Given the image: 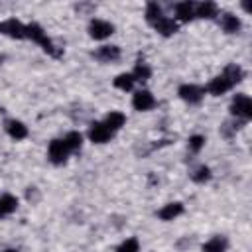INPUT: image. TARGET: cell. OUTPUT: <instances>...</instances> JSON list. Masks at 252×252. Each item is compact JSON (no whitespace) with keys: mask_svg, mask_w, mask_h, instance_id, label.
<instances>
[{"mask_svg":"<svg viewBox=\"0 0 252 252\" xmlns=\"http://www.w3.org/2000/svg\"><path fill=\"white\" fill-rule=\"evenodd\" d=\"M205 142H207V138H205L203 134H193V136H189V140H187V150H189L191 154H199V152L205 148Z\"/></svg>","mask_w":252,"mask_h":252,"instance_id":"27","label":"cell"},{"mask_svg":"<svg viewBox=\"0 0 252 252\" xmlns=\"http://www.w3.org/2000/svg\"><path fill=\"white\" fill-rule=\"evenodd\" d=\"M0 33L10 37V39H28L26 35V24L20 22L18 18H8L0 22Z\"/></svg>","mask_w":252,"mask_h":252,"instance_id":"8","label":"cell"},{"mask_svg":"<svg viewBox=\"0 0 252 252\" xmlns=\"http://www.w3.org/2000/svg\"><path fill=\"white\" fill-rule=\"evenodd\" d=\"M87 138L93 144H106V142H110L114 138V132L102 120H94V122H91L89 130H87Z\"/></svg>","mask_w":252,"mask_h":252,"instance_id":"6","label":"cell"},{"mask_svg":"<svg viewBox=\"0 0 252 252\" xmlns=\"http://www.w3.org/2000/svg\"><path fill=\"white\" fill-rule=\"evenodd\" d=\"M220 14V8L217 2H195V18H203V20H217V16Z\"/></svg>","mask_w":252,"mask_h":252,"instance_id":"14","label":"cell"},{"mask_svg":"<svg viewBox=\"0 0 252 252\" xmlns=\"http://www.w3.org/2000/svg\"><path fill=\"white\" fill-rule=\"evenodd\" d=\"M112 85H114V89H118L122 93H130V91H134L136 81H134V77L130 73H120V75H116L112 79Z\"/></svg>","mask_w":252,"mask_h":252,"instance_id":"21","label":"cell"},{"mask_svg":"<svg viewBox=\"0 0 252 252\" xmlns=\"http://www.w3.org/2000/svg\"><path fill=\"white\" fill-rule=\"evenodd\" d=\"M161 16H165L163 14V8L158 4V2H148L146 4V10H144V18H146V22H148V26H154Z\"/></svg>","mask_w":252,"mask_h":252,"instance_id":"23","label":"cell"},{"mask_svg":"<svg viewBox=\"0 0 252 252\" xmlns=\"http://www.w3.org/2000/svg\"><path fill=\"white\" fill-rule=\"evenodd\" d=\"M201 250L203 252H226L228 250V238L224 234H215L203 244Z\"/></svg>","mask_w":252,"mask_h":252,"instance_id":"19","label":"cell"},{"mask_svg":"<svg viewBox=\"0 0 252 252\" xmlns=\"http://www.w3.org/2000/svg\"><path fill=\"white\" fill-rule=\"evenodd\" d=\"M183 211H185V207H183L181 201H171V203H165V205L158 211V217H159L161 220L169 222V220H175L177 217H181Z\"/></svg>","mask_w":252,"mask_h":252,"instance_id":"15","label":"cell"},{"mask_svg":"<svg viewBox=\"0 0 252 252\" xmlns=\"http://www.w3.org/2000/svg\"><path fill=\"white\" fill-rule=\"evenodd\" d=\"M18 205H20V201H18L16 195H12V193H2V195H0V219L10 217L12 213H16V211H18Z\"/></svg>","mask_w":252,"mask_h":252,"instance_id":"17","label":"cell"},{"mask_svg":"<svg viewBox=\"0 0 252 252\" xmlns=\"http://www.w3.org/2000/svg\"><path fill=\"white\" fill-rule=\"evenodd\" d=\"M26 197H28V201H32V203H35V201L39 199V193H37V187H28V189H26Z\"/></svg>","mask_w":252,"mask_h":252,"instance_id":"29","label":"cell"},{"mask_svg":"<svg viewBox=\"0 0 252 252\" xmlns=\"http://www.w3.org/2000/svg\"><path fill=\"white\" fill-rule=\"evenodd\" d=\"M26 35H28V39H32L33 43H37L47 55H51V57H55V59H59V57L63 55V49L53 43V39L47 35V32L43 30L41 24H37V22L26 24Z\"/></svg>","mask_w":252,"mask_h":252,"instance_id":"1","label":"cell"},{"mask_svg":"<svg viewBox=\"0 0 252 252\" xmlns=\"http://www.w3.org/2000/svg\"><path fill=\"white\" fill-rule=\"evenodd\" d=\"M228 112H230V118L234 120H240V122H250L252 120V100L246 93H236L230 100V106H228Z\"/></svg>","mask_w":252,"mask_h":252,"instance_id":"2","label":"cell"},{"mask_svg":"<svg viewBox=\"0 0 252 252\" xmlns=\"http://www.w3.org/2000/svg\"><path fill=\"white\" fill-rule=\"evenodd\" d=\"M71 156V150L63 138H53L47 146V159L53 165H63Z\"/></svg>","mask_w":252,"mask_h":252,"instance_id":"4","label":"cell"},{"mask_svg":"<svg viewBox=\"0 0 252 252\" xmlns=\"http://www.w3.org/2000/svg\"><path fill=\"white\" fill-rule=\"evenodd\" d=\"M102 122L116 134L124 124H126V114L124 112H120V110H110V112H106L104 114V118H102Z\"/></svg>","mask_w":252,"mask_h":252,"instance_id":"20","label":"cell"},{"mask_svg":"<svg viewBox=\"0 0 252 252\" xmlns=\"http://www.w3.org/2000/svg\"><path fill=\"white\" fill-rule=\"evenodd\" d=\"M116 252H140V240L136 236H128L116 246Z\"/></svg>","mask_w":252,"mask_h":252,"instance_id":"28","label":"cell"},{"mask_svg":"<svg viewBox=\"0 0 252 252\" xmlns=\"http://www.w3.org/2000/svg\"><path fill=\"white\" fill-rule=\"evenodd\" d=\"M211 179H213V171H211V167H209V165H205V163L197 165V167L191 171V181H193V183L205 185V183H209Z\"/></svg>","mask_w":252,"mask_h":252,"instance_id":"22","label":"cell"},{"mask_svg":"<svg viewBox=\"0 0 252 252\" xmlns=\"http://www.w3.org/2000/svg\"><path fill=\"white\" fill-rule=\"evenodd\" d=\"M217 22L224 33H238L242 30V20L232 12H220L217 16Z\"/></svg>","mask_w":252,"mask_h":252,"instance_id":"12","label":"cell"},{"mask_svg":"<svg viewBox=\"0 0 252 252\" xmlns=\"http://www.w3.org/2000/svg\"><path fill=\"white\" fill-rule=\"evenodd\" d=\"M130 75L134 77L136 83H148L150 77H152V67L142 57H138V61L134 63V69L130 71Z\"/></svg>","mask_w":252,"mask_h":252,"instance_id":"18","label":"cell"},{"mask_svg":"<svg viewBox=\"0 0 252 252\" xmlns=\"http://www.w3.org/2000/svg\"><path fill=\"white\" fill-rule=\"evenodd\" d=\"M0 252H18L16 248H6V250H0Z\"/></svg>","mask_w":252,"mask_h":252,"instance_id":"30","label":"cell"},{"mask_svg":"<svg viewBox=\"0 0 252 252\" xmlns=\"http://www.w3.org/2000/svg\"><path fill=\"white\" fill-rule=\"evenodd\" d=\"M232 89H234L232 81H230V79H226L222 73L215 75V77L205 85V93H207V94H211V96H222V94H226V93H228V91H232Z\"/></svg>","mask_w":252,"mask_h":252,"instance_id":"9","label":"cell"},{"mask_svg":"<svg viewBox=\"0 0 252 252\" xmlns=\"http://www.w3.org/2000/svg\"><path fill=\"white\" fill-rule=\"evenodd\" d=\"M220 73H222L226 79H230L234 87H236V85H238V83L244 79V75H246V73H244V69H242L238 63H228V65H226V67H224Z\"/></svg>","mask_w":252,"mask_h":252,"instance_id":"24","label":"cell"},{"mask_svg":"<svg viewBox=\"0 0 252 252\" xmlns=\"http://www.w3.org/2000/svg\"><path fill=\"white\" fill-rule=\"evenodd\" d=\"M177 94H179V98L183 102L195 106V104H201L203 102V98H205L207 93H205V87H201L197 83H183V85H179Z\"/></svg>","mask_w":252,"mask_h":252,"instance_id":"5","label":"cell"},{"mask_svg":"<svg viewBox=\"0 0 252 252\" xmlns=\"http://www.w3.org/2000/svg\"><path fill=\"white\" fill-rule=\"evenodd\" d=\"M244 126V122H240V120H234V118H230L228 122H224L222 126H220V134L224 136V138H232L240 128Z\"/></svg>","mask_w":252,"mask_h":252,"instance_id":"26","label":"cell"},{"mask_svg":"<svg viewBox=\"0 0 252 252\" xmlns=\"http://www.w3.org/2000/svg\"><path fill=\"white\" fill-rule=\"evenodd\" d=\"M114 24L112 22H108V20H104V18H91L89 20V24H87V32H89V35L93 37V39H96V41H104V39H108L112 33H114Z\"/></svg>","mask_w":252,"mask_h":252,"instance_id":"3","label":"cell"},{"mask_svg":"<svg viewBox=\"0 0 252 252\" xmlns=\"http://www.w3.org/2000/svg\"><path fill=\"white\" fill-rule=\"evenodd\" d=\"M173 12H175L173 20H175L177 24H187V22L195 20V2H191V0L177 2V4L173 6Z\"/></svg>","mask_w":252,"mask_h":252,"instance_id":"13","label":"cell"},{"mask_svg":"<svg viewBox=\"0 0 252 252\" xmlns=\"http://www.w3.org/2000/svg\"><path fill=\"white\" fill-rule=\"evenodd\" d=\"M156 104H158V100H156V96H154L152 91H148V89H138V91H134V94H132V108H134V110H138V112H148V110L156 108Z\"/></svg>","mask_w":252,"mask_h":252,"instance_id":"7","label":"cell"},{"mask_svg":"<svg viewBox=\"0 0 252 252\" xmlns=\"http://www.w3.org/2000/svg\"><path fill=\"white\" fill-rule=\"evenodd\" d=\"M4 132H6L12 140H16V142L26 140V138L30 136V128H28L22 120H18V118H6V120H4Z\"/></svg>","mask_w":252,"mask_h":252,"instance_id":"11","label":"cell"},{"mask_svg":"<svg viewBox=\"0 0 252 252\" xmlns=\"http://www.w3.org/2000/svg\"><path fill=\"white\" fill-rule=\"evenodd\" d=\"M63 140L67 142V146H69V150H71V154H75V152H79L81 150V146H83V140H85V136L79 132V130H71V132H67L65 136H63Z\"/></svg>","mask_w":252,"mask_h":252,"instance_id":"25","label":"cell"},{"mask_svg":"<svg viewBox=\"0 0 252 252\" xmlns=\"http://www.w3.org/2000/svg\"><path fill=\"white\" fill-rule=\"evenodd\" d=\"M159 35H163V37H169V35H173L177 30H179V24L171 18V16H161L154 26H152Z\"/></svg>","mask_w":252,"mask_h":252,"instance_id":"16","label":"cell"},{"mask_svg":"<svg viewBox=\"0 0 252 252\" xmlns=\"http://www.w3.org/2000/svg\"><path fill=\"white\" fill-rule=\"evenodd\" d=\"M91 55H93L96 61H100V63H116V61H120L122 51H120V47L114 45V43H104V45L96 47Z\"/></svg>","mask_w":252,"mask_h":252,"instance_id":"10","label":"cell"}]
</instances>
